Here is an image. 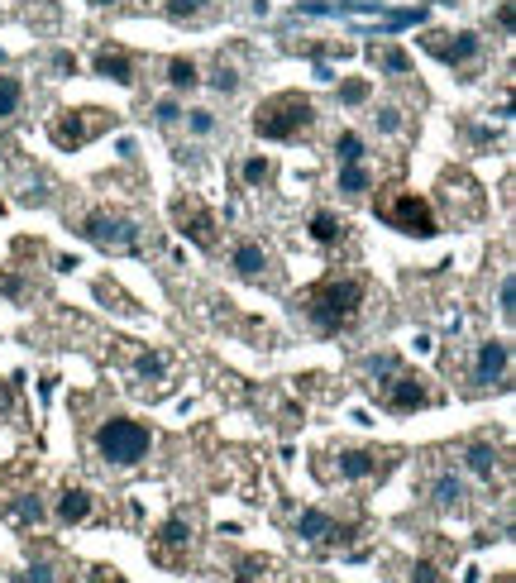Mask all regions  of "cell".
<instances>
[{"instance_id":"obj_1","label":"cell","mask_w":516,"mask_h":583,"mask_svg":"<svg viewBox=\"0 0 516 583\" xmlns=\"http://www.w3.org/2000/svg\"><path fill=\"white\" fill-rule=\"evenodd\" d=\"M301 306L321 335H344L359 325V311H364V278H325L306 292Z\"/></svg>"},{"instance_id":"obj_2","label":"cell","mask_w":516,"mask_h":583,"mask_svg":"<svg viewBox=\"0 0 516 583\" xmlns=\"http://www.w3.org/2000/svg\"><path fill=\"white\" fill-rule=\"evenodd\" d=\"M316 125V101L311 96H301V91H278V96H268L263 106L254 110V130L263 139H301V134Z\"/></svg>"},{"instance_id":"obj_3","label":"cell","mask_w":516,"mask_h":583,"mask_svg":"<svg viewBox=\"0 0 516 583\" xmlns=\"http://www.w3.org/2000/svg\"><path fill=\"white\" fill-rule=\"evenodd\" d=\"M149 445H153V431L139 426V421H129V416H110V421H101V431H96V450L115 469H134L149 454Z\"/></svg>"},{"instance_id":"obj_4","label":"cell","mask_w":516,"mask_h":583,"mask_svg":"<svg viewBox=\"0 0 516 583\" xmlns=\"http://www.w3.org/2000/svg\"><path fill=\"white\" fill-rule=\"evenodd\" d=\"M378 216H383L392 230H402V235H416V239L440 235V220H435V211H430V201L426 196H416V192H402V187L378 196Z\"/></svg>"},{"instance_id":"obj_5","label":"cell","mask_w":516,"mask_h":583,"mask_svg":"<svg viewBox=\"0 0 516 583\" xmlns=\"http://www.w3.org/2000/svg\"><path fill=\"white\" fill-rule=\"evenodd\" d=\"M373 392L383 397L387 411H397V416H407V411H421L435 402V392H430V383L421 378V373H411V368H392L383 383H373Z\"/></svg>"},{"instance_id":"obj_6","label":"cell","mask_w":516,"mask_h":583,"mask_svg":"<svg viewBox=\"0 0 516 583\" xmlns=\"http://www.w3.org/2000/svg\"><path fill=\"white\" fill-rule=\"evenodd\" d=\"M82 235L96 244V249H106V254H134L139 249V225L120 211H91L82 220Z\"/></svg>"},{"instance_id":"obj_7","label":"cell","mask_w":516,"mask_h":583,"mask_svg":"<svg viewBox=\"0 0 516 583\" xmlns=\"http://www.w3.org/2000/svg\"><path fill=\"white\" fill-rule=\"evenodd\" d=\"M110 125H115V115H106V110H63V115L48 125V134H53L58 149H82L86 139H96V134L110 130Z\"/></svg>"},{"instance_id":"obj_8","label":"cell","mask_w":516,"mask_h":583,"mask_svg":"<svg viewBox=\"0 0 516 583\" xmlns=\"http://www.w3.org/2000/svg\"><path fill=\"white\" fill-rule=\"evenodd\" d=\"M192 555V521L187 517H168L149 540V560L163 569H182Z\"/></svg>"},{"instance_id":"obj_9","label":"cell","mask_w":516,"mask_h":583,"mask_svg":"<svg viewBox=\"0 0 516 583\" xmlns=\"http://www.w3.org/2000/svg\"><path fill=\"white\" fill-rule=\"evenodd\" d=\"M507 364H512V345H507V340H483L478 354H473L469 383L473 388H493V383L507 378Z\"/></svg>"},{"instance_id":"obj_10","label":"cell","mask_w":516,"mask_h":583,"mask_svg":"<svg viewBox=\"0 0 516 583\" xmlns=\"http://www.w3.org/2000/svg\"><path fill=\"white\" fill-rule=\"evenodd\" d=\"M172 216H177V225H182V235L192 239V244H201V249H215V216L196 201V196H182L177 206H172Z\"/></svg>"},{"instance_id":"obj_11","label":"cell","mask_w":516,"mask_h":583,"mask_svg":"<svg viewBox=\"0 0 516 583\" xmlns=\"http://www.w3.org/2000/svg\"><path fill=\"white\" fill-rule=\"evenodd\" d=\"M421 44L435 53V58H445V63H473L478 53H483V39L478 34H426Z\"/></svg>"},{"instance_id":"obj_12","label":"cell","mask_w":516,"mask_h":583,"mask_svg":"<svg viewBox=\"0 0 516 583\" xmlns=\"http://www.w3.org/2000/svg\"><path fill=\"white\" fill-rule=\"evenodd\" d=\"M387 464H392V454H383V450H344L340 464H335V474H340L344 483H359V478L387 474Z\"/></svg>"},{"instance_id":"obj_13","label":"cell","mask_w":516,"mask_h":583,"mask_svg":"<svg viewBox=\"0 0 516 583\" xmlns=\"http://www.w3.org/2000/svg\"><path fill=\"white\" fill-rule=\"evenodd\" d=\"M430 507H440V512H464V478L450 474V469H440V474L430 478Z\"/></svg>"},{"instance_id":"obj_14","label":"cell","mask_w":516,"mask_h":583,"mask_svg":"<svg viewBox=\"0 0 516 583\" xmlns=\"http://www.w3.org/2000/svg\"><path fill=\"white\" fill-rule=\"evenodd\" d=\"M230 268H235L239 278H258L268 268V249L258 239H239L235 249H230Z\"/></svg>"},{"instance_id":"obj_15","label":"cell","mask_w":516,"mask_h":583,"mask_svg":"<svg viewBox=\"0 0 516 583\" xmlns=\"http://www.w3.org/2000/svg\"><path fill=\"white\" fill-rule=\"evenodd\" d=\"M297 536L301 540H344V531L335 526V517H330V512L311 507V512H301V517H297Z\"/></svg>"},{"instance_id":"obj_16","label":"cell","mask_w":516,"mask_h":583,"mask_svg":"<svg viewBox=\"0 0 516 583\" xmlns=\"http://www.w3.org/2000/svg\"><path fill=\"white\" fill-rule=\"evenodd\" d=\"M96 72L110 77V82H120V87H134V58L120 53V48H101L96 53Z\"/></svg>"},{"instance_id":"obj_17","label":"cell","mask_w":516,"mask_h":583,"mask_svg":"<svg viewBox=\"0 0 516 583\" xmlns=\"http://www.w3.org/2000/svg\"><path fill=\"white\" fill-rule=\"evenodd\" d=\"M86 517H91V493L86 488H63L58 493V521L63 526H82Z\"/></svg>"},{"instance_id":"obj_18","label":"cell","mask_w":516,"mask_h":583,"mask_svg":"<svg viewBox=\"0 0 516 583\" xmlns=\"http://www.w3.org/2000/svg\"><path fill=\"white\" fill-rule=\"evenodd\" d=\"M5 512L20 521V526H39V521H43V502H39V493H29V488H24V493L5 497Z\"/></svg>"},{"instance_id":"obj_19","label":"cell","mask_w":516,"mask_h":583,"mask_svg":"<svg viewBox=\"0 0 516 583\" xmlns=\"http://www.w3.org/2000/svg\"><path fill=\"white\" fill-rule=\"evenodd\" d=\"M464 464H469V474L493 478V469L502 464V454H497L493 445H469V450H464Z\"/></svg>"},{"instance_id":"obj_20","label":"cell","mask_w":516,"mask_h":583,"mask_svg":"<svg viewBox=\"0 0 516 583\" xmlns=\"http://www.w3.org/2000/svg\"><path fill=\"white\" fill-rule=\"evenodd\" d=\"M311 239H316V244H340V239H344V220L330 216V211H316V216H311Z\"/></svg>"},{"instance_id":"obj_21","label":"cell","mask_w":516,"mask_h":583,"mask_svg":"<svg viewBox=\"0 0 516 583\" xmlns=\"http://www.w3.org/2000/svg\"><path fill=\"white\" fill-rule=\"evenodd\" d=\"M373 187V173H368L364 163H340V192L344 196H359Z\"/></svg>"},{"instance_id":"obj_22","label":"cell","mask_w":516,"mask_h":583,"mask_svg":"<svg viewBox=\"0 0 516 583\" xmlns=\"http://www.w3.org/2000/svg\"><path fill=\"white\" fill-rule=\"evenodd\" d=\"M168 82L177 91H192L196 82H201V67H196L192 58H172V63H168Z\"/></svg>"},{"instance_id":"obj_23","label":"cell","mask_w":516,"mask_h":583,"mask_svg":"<svg viewBox=\"0 0 516 583\" xmlns=\"http://www.w3.org/2000/svg\"><path fill=\"white\" fill-rule=\"evenodd\" d=\"M20 96H24L20 77H10V72H0V120H10V115L20 110Z\"/></svg>"},{"instance_id":"obj_24","label":"cell","mask_w":516,"mask_h":583,"mask_svg":"<svg viewBox=\"0 0 516 583\" xmlns=\"http://www.w3.org/2000/svg\"><path fill=\"white\" fill-rule=\"evenodd\" d=\"M206 5H211V0H168L163 10H168L172 20H201V15H206Z\"/></svg>"},{"instance_id":"obj_25","label":"cell","mask_w":516,"mask_h":583,"mask_svg":"<svg viewBox=\"0 0 516 583\" xmlns=\"http://www.w3.org/2000/svg\"><path fill=\"white\" fill-rule=\"evenodd\" d=\"M335 153H340V163H364V139L359 134H340Z\"/></svg>"},{"instance_id":"obj_26","label":"cell","mask_w":516,"mask_h":583,"mask_svg":"<svg viewBox=\"0 0 516 583\" xmlns=\"http://www.w3.org/2000/svg\"><path fill=\"white\" fill-rule=\"evenodd\" d=\"M211 87L220 91V96H235V91H239V72L230 63H220V67H215V82H211Z\"/></svg>"},{"instance_id":"obj_27","label":"cell","mask_w":516,"mask_h":583,"mask_svg":"<svg viewBox=\"0 0 516 583\" xmlns=\"http://www.w3.org/2000/svg\"><path fill=\"white\" fill-rule=\"evenodd\" d=\"M516 287H512V273H507V278H502V287H497V311H502V321H512L516 316Z\"/></svg>"},{"instance_id":"obj_28","label":"cell","mask_w":516,"mask_h":583,"mask_svg":"<svg viewBox=\"0 0 516 583\" xmlns=\"http://www.w3.org/2000/svg\"><path fill=\"white\" fill-rule=\"evenodd\" d=\"M268 177H273V163H268V158H249V163H244V182H249V187L268 182Z\"/></svg>"},{"instance_id":"obj_29","label":"cell","mask_w":516,"mask_h":583,"mask_svg":"<svg viewBox=\"0 0 516 583\" xmlns=\"http://www.w3.org/2000/svg\"><path fill=\"white\" fill-rule=\"evenodd\" d=\"M340 101H344V106H364V101H368V82H344Z\"/></svg>"},{"instance_id":"obj_30","label":"cell","mask_w":516,"mask_h":583,"mask_svg":"<svg viewBox=\"0 0 516 583\" xmlns=\"http://www.w3.org/2000/svg\"><path fill=\"white\" fill-rule=\"evenodd\" d=\"M24 583H58V569L48 560H39V564H29V574H24Z\"/></svg>"},{"instance_id":"obj_31","label":"cell","mask_w":516,"mask_h":583,"mask_svg":"<svg viewBox=\"0 0 516 583\" xmlns=\"http://www.w3.org/2000/svg\"><path fill=\"white\" fill-rule=\"evenodd\" d=\"M378 63L387 67V72H407V53H397V48H383V53H378Z\"/></svg>"},{"instance_id":"obj_32","label":"cell","mask_w":516,"mask_h":583,"mask_svg":"<svg viewBox=\"0 0 516 583\" xmlns=\"http://www.w3.org/2000/svg\"><path fill=\"white\" fill-rule=\"evenodd\" d=\"M177 120H182V106H177V101H158V125H163V130H172Z\"/></svg>"},{"instance_id":"obj_33","label":"cell","mask_w":516,"mask_h":583,"mask_svg":"<svg viewBox=\"0 0 516 583\" xmlns=\"http://www.w3.org/2000/svg\"><path fill=\"white\" fill-rule=\"evenodd\" d=\"M163 368H168L163 354H144V359H139V373H144V378H163Z\"/></svg>"},{"instance_id":"obj_34","label":"cell","mask_w":516,"mask_h":583,"mask_svg":"<svg viewBox=\"0 0 516 583\" xmlns=\"http://www.w3.org/2000/svg\"><path fill=\"white\" fill-rule=\"evenodd\" d=\"M187 130H192V134H211V130H215V115H211V110H192Z\"/></svg>"},{"instance_id":"obj_35","label":"cell","mask_w":516,"mask_h":583,"mask_svg":"<svg viewBox=\"0 0 516 583\" xmlns=\"http://www.w3.org/2000/svg\"><path fill=\"white\" fill-rule=\"evenodd\" d=\"M86 583H125V574H120V569H110V564H96V569L86 574Z\"/></svg>"},{"instance_id":"obj_36","label":"cell","mask_w":516,"mask_h":583,"mask_svg":"<svg viewBox=\"0 0 516 583\" xmlns=\"http://www.w3.org/2000/svg\"><path fill=\"white\" fill-rule=\"evenodd\" d=\"M373 125L392 134V130H402V115H397V110H392V106H383V110H378V115H373Z\"/></svg>"},{"instance_id":"obj_37","label":"cell","mask_w":516,"mask_h":583,"mask_svg":"<svg viewBox=\"0 0 516 583\" xmlns=\"http://www.w3.org/2000/svg\"><path fill=\"white\" fill-rule=\"evenodd\" d=\"M411 583H440V574H435V564L421 560L416 569H411Z\"/></svg>"},{"instance_id":"obj_38","label":"cell","mask_w":516,"mask_h":583,"mask_svg":"<svg viewBox=\"0 0 516 583\" xmlns=\"http://www.w3.org/2000/svg\"><path fill=\"white\" fill-rule=\"evenodd\" d=\"M497 24L512 34V0H502V5H497Z\"/></svg>"},{"instance_id":"obj_39","label":"cell","mask_w":516,"mask_h":583,"mask_svg":"<svg viewBox=\"0 0 516 583\" xmlns=\"http://www.w3.org/2000/svg\"><path fill=\"white\" fill-rule=\"evenodd\" d=\"M53 67H58V72H77V58H72V53H58V58H53Z\"/></svg>"},{"instance_id":"obj_40","label":"cell","mask_w":516,"mask_h":583,"mask_svg":"<svg viewBox=\"0 0 516 583\" xmlns=\"http://www.w3.org/2000/svg\"><path fill=\"white\" fill-rule=\"evenodd\" d=\"M91 5H115V0H91Z\"/></svg>"},{"instance_id":"obj_41","label":"cell","mask_w":516,"mask_h":583,"mask_svg":"<svg viewBox=\"0 0 516 583\" xmlns=\"http://www.w3.org/2000/svg\"><path fill=\"white\" fill-rule=\"evenodd\" d=\"M497 583H512V574H502V579H497Z\"/></svg>"}]
</instances>
